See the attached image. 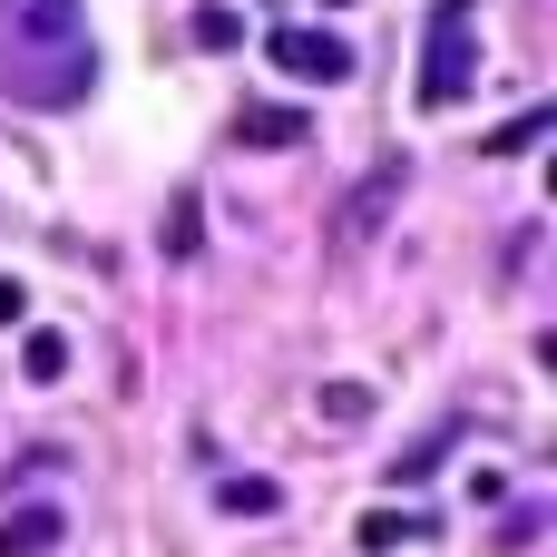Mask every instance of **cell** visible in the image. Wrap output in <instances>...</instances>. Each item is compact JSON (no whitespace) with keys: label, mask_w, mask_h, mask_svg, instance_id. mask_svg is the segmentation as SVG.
<instances>
[{"label":"cell","mask_w":557,"mask_h":557,"mask_svg":"<svg viewBox=\"0 0 557 557\" xmlns=\"http://www.w3.org/2000/svg\"><path fill=\"white\" fill-rule=\"evenodd\" d=\"M98 88V39L78 0H0V98L78 108Z\"/></svg>","instance_id":"6da1fadb"},{"label":"cell","mask_w":557,"mask_h":557,"mask_svg":"<svg viewBox=\"0 0 557 557\" xmlns=\"http://www.w3.org/2000/svg\"><path fill=\"white\" fill-rule=\"evenodd\" d=\"M480 88V20L470 0H431V29H421V108H460Z\"/></svg>","instance_id":"7a4b0ae2"},{"label":"cell","mask_w":557,"mask_h":557,"mask_svg":"<svg viewBox=\"0 0 557 557\" xmlns=\"http://www.w3.org/2000/svg\"><path fill=\"white\" fill-rule=\"evenodd\" d=\"M264 59H274L284 78H304V88H343V78H352V49H343L333 29H274Z\"/></svg>","instance_id":"3957f363"},{"label":"cell","mask_w":557,"mask_h":557,"mask_svg":"<svg viewBox=\"0 0 557 557\" xmlns=\"http://www.w3.org/2000/svg\"><path fill=\"white\" fill-rule=\"evenodd\" d=\"M401 186H411V166H401V157H382V166L352 186V206H343V245H372V225L401 206Z\"/></svg>","instance_id":"277c9868"},{"label":"cell","mask_w":557,"mask_h":557,"mask_svg":"<svg viewBox=\"0 0 557 557\" xmlns=\"http://www.w3.org/2000/svg\"><path fill=\"white\" fill-rule=\"evenodd\" d=\"M59 539H69L59 509H10V519H0V557H49Z\"/></svg>","instance_id":"5b68a950"},{"label":"cell","mask_w":557,"mask_h":557,"mask_svg":"<svg viewBox=\"0 0 557 557\" xmlns=\"http://www.w3.org/2000/svg\"><path fill=\"white\" fill-rule=\"evenodd\" d=\"M235 137H245V147H304V108H245Z\"/></svg>","instance_id":"8992f818"},{"label":"cell","mask_w":557,"mask_h":557,"mask_svg":"<svg viewBox=\"0 0 557 557\" xmlns=\"http://www.w3.org/2000/svg\"><path fill=\"white\" fill-rule=\"evenodd\" d=\"M401 539H431V519L421 509H372L362 519V548H401Z\"/></svg>","instance_id":"52a82bcc"},{"label":"cell","mask_w":557,"mask_h":557,"mask_svg":"<svg viewBox=\"0 0 557 557\" xmlns=\"http://www.w3.org/2000/svg\"><path fill=\"white\" fill-rule=\"evenodd\" d=\"M20 372H29V382H59V372H69V343H59V333H29V343H20Z\"/></svg>","instance_id":"ba28073f"},{"label":"cell","mask_w":557,"mask_h":557,"mask_svg":"<svg viewBox=\"0 0 557 557\" xmlns=\"http://www.w3.org/2000/svg\"><path fill=\"white\" fill-rule=\"evenodd\" d=\"M323 421H333V431L372 421V392H362V382H323Z\"/></svg>","instance_id":"9c48e42d"},{"label":"cell","mask_w":557,"mask_h":557,"mask_svg":"<svg viewBox=\"0 0 557 557\" xmlns=\"http://www.w3.org/2000/svg\"><path fill=\"white\" fill-rule=\"evenodd\" d=\"M215 499H225V509H235V519H264V509H274V480H225V490H215Z\"/></svg>","instance_id":"30bf717a"},{"label":"cell","mask_w":557,"mask_h":557,"mask_svg":"<svg viewBox=\"0 0 557 557\" xmlns=\"http://www.w3.org/2000/svg\"><path fill=\"white\" fill-rule=\"evenodd\" d=\"M539 127H548V108H529V117H509V127H499V137H490V157H519V147H529V137H539Z\"/></svg>","instance_id":"8fae6325"},{"label":"cell","mask_w":557,"mask_h":557,"mask_svg":"<svg viewBox=\"0 0 557 557\" xmlns=\"http://www.w3.org/2000/svg\"><path fill=\"white\" fill-rule=\"evenodd\" d=\"M166 255H196V196L166 206Z\"/></svg>","instance_id":"7c38bea8"},{"label":"cell","mask_w":557,"mask_h":557,"mask_svg":"<svg viewBox=\"0 0 557 557\" xmlns=\"http://www.w3.org/2000/svg\"><path fill=\"white\" fill-rule=\"evenodd\" d=\"M441 450H450V431H431V441H421L411 460H392V480H431V460H441Z\"/></svg>","instance_id":"4fadbf2b"},{"label":"cell","mask_w":557,"mask_h":557,"mask_svg":"<svg viewBox=\"0 0 557 557\" xmlns=\"http://www.w3.org/2000/svg\"><path fill=\"white\" fill-rule=\"evenodd\" d=\"M20 313H29V294H20V284L0 274V323H20Z\"/></svg>","instance_id":"5bb4252c"},{"label":"cell","mask_w":557,"mask_h":557,"mask_svg":"<svg viewBox=\"0 0 557 557\" xmlns=\"http://www.w3.org/2000/svg\"><path fill=\"white\" fill-rule=\"evenodd\" d=\"M333 10H343V0H333Z\"/></svg>","instance_id":"9a60e30c"}]
</instances>
